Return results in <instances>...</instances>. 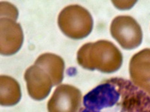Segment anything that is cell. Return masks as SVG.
Masks as SVG:
<instances>
[{
	"mask_svg": "<svg viewBox=\"0 0 150 112\" xmlns=\"http://www.w3.org/2000/svg\"><path fill=\"white\" fill-rule=\"evenodd\" d=\"M80 112H150V96L129 80L111 78L84 96Z\"/></svg>",
	"mask_w": 150,
	"mask_h": 112,
	"instance_id": "6da1fadb",
	"label": "cell"
},
{
	"mask_svg": "<svg viewBox=\"0 0 150 112\" xmlns=\"http://www.w3.org/2000/svg\"><path fill=\"white\" fill-rule=\"evenodd\" d=\"M64 69L65 62L60 56L52 53L41 55L24 75L29 95L38 101L46 98L52 87L62 82Z\"/></svg>",
	"mask_w": 150,
	"mask_h": 112,
	"instance_id": "7a4b0ae2",
	"label": "cell"
},
{
	"mask_svg": "<svg viewBox=\"0 0 150 112\" xmlns=\"http://www.w3.org/2000/svg\"><path fill=\"white\" fill-rule=\"evenodd\" d=\"M77 60L84 69L111 73L121 67L122 55L112 42L100 40L83 45L77 52Z\"/></svg>",
	"mask_w": 150,
	"mask_h": 112,
	"instance_id": "3957f363",
	"label": "cell"
},
{
	"mask_svg": "<svg viewBox=\"0 0 150 112\" xmlns=\"http://www.w3.org/2000/svg\"><path fill=\"white\" fill-rule=\"evenodd\" d=\"M58 25L67 37L80 40L90 34L93 27V20L90 13L83 7L71 5L60 12Z\"/></svg>",
	"mask_w": 150,
	"mask_h": 112,
	"instance_id": "277c9868",
	"label": "cell"
},
{
	"mask_svg": "<svg viewBox=\"0 0 150 112\" xmlns=\"http://www.w3.org/2000/svg\"><path fill=\"white\" fill-rule=\"evenodd\" d=\"M112 37L125 49H133L140 45L143 32L139 23L130 16H118L110 25Z\"/></svg>",
	"mask_w": 150,
	"mask_h": 112,
	"instance_id": "5b68a950",
	"label": "cell"
},
{
	"mask_svg": "<svg viewBox=\"0 0 150 112\" xmlns=\"http://www.w3.org/2000/svg\"><path fill=\"white\" fill-rule=\"evenodd\" d=\"M82 93L70 85H60L53 92L47 103L48 112H78Z\"/></svg>",
	"mask_w": 150,
	"mask_h": 112,
	"instance_id": "8992f818",
	"label": "cell"
},
{
	"mask_svg": "<svg viewBox=\"0 0 150 112\" xmlns=\"http://www.w3.org/2000/svg\"><path fill=\"white\" fill-rule=\"evenodd\" d=\"M0 52L11 55L19 51L23 42V33L21 25L8 17L0 19Z\"/></svg>",
	"mask_w": 150,
	"mask_h": 112,
	"instance_id": "52a82bcc",
	"label": "cell"
},
{
	"mask_svg": "<svg viewBox=\"0 0 150 112\" xmlns=\"http://www.w3.org/2000/svg\"><path fill=\"white\" fill-rule=\"evenodd\" d=\"M132 83L150 96V49H144L134 55L129 64Z\"/></svg>",
	"mask_w": 150,
	"mask_h": 112,
	"instance_id": "ba28073f",
	"label": "cell"
},
{
	"mask_svg": "<svg viewBox=\"0 0 150 112\" xmlns=\"http://www.w3.org/2000/svg\"><path fill=\"white\" fill-rule=\"evenodd\" d=\"M21 98V87L14 78L8 76H0V105L12 106Z\"/></svg>",
	"mask_w": 150,
	"mask_h": 112,
	"instance_id": "9c48e42d",
	"label": "cell"
}]
</instances>
